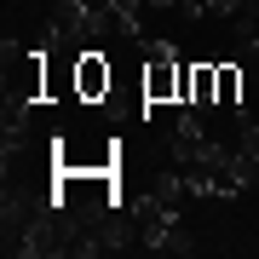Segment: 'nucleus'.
Wrapping results in <instances>:
<instances>
[{"mask_svg":"<svg viewBox=\"0 0 259 259\" xmlns=\"http://www.w3.org/2000/svg\"><path fill=\"white\" fill-rule=\"evenodd\" d=\"M236 150L259 161V115H248V110H236Z\"/></svg>","mask_w":259,"mask_h":259,"instance_id":"423d86ee","label":"nucleus"},{"mask_svg":"<svg viewBox=\"0 0 259 259\" xmlns=\"http://www.w3.org/2000/svg\"><path fill=\"white\" fill-rule=\"evenodd\" d=\"M110 87H115V69H110V58H104V47H87V52L69 58V93L81 104H104Z\"/></svg>","mask_w":259,"mask_h":259,"instance_id":"f03ea898","label":"nucleus"},{"mask_svg":"<svg viewBox=\"0 0 259 259\" xmlns=\"http://www.w3.org/2000/svg\"><path fill=\"white\" fill-rule=\"evenodd\" d=\"M179 81H185V58L173 52V40H144L139 98L144 104H179Z\"/></svg>","mask_w":259,"mask_h":259,"instance_id":"f257e3e1","label":"nucleus"},{"mask_svg":"<svg viewBox=\"0 0 259 259\" xmlns=\"http://www.w3.org/2000/svg\"><path fill=\"white\" fill-rule=\"evenodd\" d=\"M179 104L190 110H219V64H185V81H179Z\"/></svg>","mask_w":259,"mask_h":259,"instance_id":"7ed1b4c3","label":"nucleus"},{"mask_svg":"<svg viewBox=\"0 0 259 259\" xmlns=\"http://www.w3.org/2000/svg\"><path fill=\"white\" fill-rule=\"evenodd\" d=\"M242 87H248V69L242 64H219V104L242 110Z\"/></svg>","mask_w":259,"mask_h":259,"instance_id":"39448f33","label":"nucleus"},{"mask_svg":"<svg viewBox=\"0 0 259 259\" xmlns=\"http://www.w3.org/2000/svg\"><path fill=\"white\" fill-rule=\"evenodd\" d=\"M144 6H150V12H179L185 0H144Z\"/></svg>","mask_w":259,"mask_h":259,"instance_id":"0eeeda50","label":"nucleus"},{"mask_svg":"<svg viewBox=\"0 0 259 259\" xmlns=\"http://www.w3.org/2000/svg\"><path fill=\"white\" fill-rule=\"evenodd\" d=\"M40 98H23V93H6L0 104V133H29V110H35Z\"/></svg>","mask_w":259,"mask_h":259,"instance_id":"20e7f679","label":"nucleus"}]
</instances>
